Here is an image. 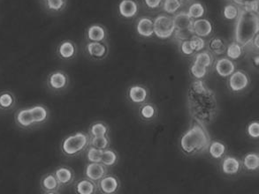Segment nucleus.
Masks as SVG:
<instances>
[{"label": "nucleus", "instance_id": "1", "mask_svg": "<svg viewBox=\"0 0 259 194\" xmlns=\"http://www.w3.org/2000/svg\"><path fill=\"white\" fill-rule=\"evenodd\" d=\"M189 96L192 113L196 118L205 119L212 116L216 102L211 92L203 86V82H194L190 87Z\"/></svg>", "mask_w": 259, "mask_h": 194}, {"label": "nucleus", "instance_id": "2", "mask_svg": "<svg viewBox=\"0 0 259 194\" xmlns=\"http://www.w3.org/2000/svg\"><path fill=\"white\" fill-rule=\"evenodd\" d=\"M235 28V41L239 45L248 46L252 43L259 31L258 12L239 9Z\"/></svg>", "mask_w": 259, "mask_h": 194}, {"label": "nucleus", "instance_id": "3", "mask_svg": "<svg viewBox=\"0 0 259 194\" xmlns=\"http://www.w3.org/2000/svg\"><path fill=\"white\" fill-rule=\"evenodd\" d=\"M209 137L206 131L199 125L193 126L182 138V149L188 154L198 151L206 147Z\"/></svg>", "mask_w": 259, "mask_h": 194}, {"label": "nucleus", "instance_id": "4", "mask_svg": "<svg viewBox=\"0 0 259 194\" xmlns=\"http://www.w3.org/2000/svg\"><path fill=\"white\" fill-rule=\"evenodd\" d=\"M90 144V138L84 132H76L67 136L61 143V151L68 157L77 156Z\"/></svg>", "mask_w": 259, "mask_h": 194}, {"label": "nucleus", "instance_id": "5", "mask_svg": "<svg viewBox=\"0 0 259 194\" xmlns=\"http://www.w3.org/2000/svg\"><path fill=\"white\" fill-rule=\"evenodd\" d=\"M153 29L155 35L158 38L167 39L171 37L175 31L172 18L165 15H159L155 19Z\"/></svg>", "mask_w": 259, "mask_h": 194}, {"label": "nucleus", "instance_id": "6", "mask_svg": "<svg viewBox=\"0 0 259 194\" xmlns=\"http://www.w3.org/2000/svg\"><path fill=\"white\" fill-rule=\"evenodd\" d=\"M46 82L52 90L61 91L67 87L69 79L67 74L62 71H56L49 74Z\"/></svg>", "mask_w": 259, "mask_h": 194}, {"label": "nucleus", "instance_id": "7", "mask_svg": "<svg viewBox=\"0 0 259 194\" xmlns=\"http://www.w3.org/2000/svg\"><path fill=\"white\" fill-rule=\"evenodd\" d=\"M106 169L105 165L100 163H90L84 170L85 177L89 180L98 182L105 177Z\"/></svg>", "mask_w": 259, "mask_h": 194}, {"label": "nucleus", "instance_id": "8", "mask_svg": "<svg viewBox=\"0 0 259 194\" xmlns=\"http://www.w3.org/2000/svg\"><path fill=\"white\" fill-rule=\"evenodd\" d=\"M14 121L16 125L21 129H30L34 127L35 125L32 119L31 111L30 107L21 109L14 115Z\"/></svg>", "mask_w": 259, "mask_h": 194}, {"label": "nucleus", "instance_id": "9", "mask_svg": "<svg viewBox=\"0 0 259 194\" xmlns=\"http://www.w3.org/2000/svg\"><path fill=\"white\" fill-rule=\"evenodd\" d=\"M86 51L92 59H102L107 54L108 48L103 42H90L86 45Z\"/></svg>", "mask_w": 259, "mask_h": 194}, {"label": "nucleus", "instance_id": "10", "mask_svg": "<svg viewBox=\"0 0 259 194\" xmlns=\"http://www.w3.org/2000/svg\"><path fill=\"white\" fill-rule=\"evenodd\" d=\"M31 111L32 119L35 125H41L45 124L49 118V111L48 109L42 104H35L30 107Z\"/></svg>", "mask_w": 259, "mask_h": 194}, {"label": "nucleus", "instance_id": "11", "mask_svg": "<svg viewBox=\"0 0 259 194\" xmlns=\"http://www.w3.org/2000/svg\"><path fill=\"white\" fill-rule=\"evenodd\" d=\"M249 85V79L245 73L242 72H235L231 74V77L229 79V86L231 87L233 91L243 90Z\"/></svg>", "mask_w": 259, "mask_h": 194}, {"label": "nucleus", "instance_id": "12", "mask_svg": "<svg viewBox=\"0 0 259 194\" xmlns=\"http://www.w3.org/2000/svg\"><path fill=\"white\" fill-rule=\"evenodd\" d=\"M119 187V183L113 176H105L101 180L98 181V188L104 194H113Z\"/></svg>", "mask_w": 259, "mask_h": 194}, {"label": "nucleus", "instance_id": "13", "mask_svg": "<svg viewBox=\"0 0 259 194\" xmlns=\"http://www.w3.org/2000/svg\"><path fill=\"white\" fill-rule=\"evenodd\" d=\"M172 20H174L175 30H177V31L192 29L193 21H194L189 17L188 13L181 12L176 14L175 17L172 18Z\"/></svg>", "mask_w": 259, "mask_h": 194}, {"label": "nucleus", "instance_id": "14", "mask_svg": "<svg viewBox=\"0 0 259 194\" xmlns=\"http://www.w3.org/2000/svg\"><path fill=\"white\" fill-rule=\"evenodd\" d=\"M192 31L200 37H205L212 31V26L208 20L200 19L193 21Z\"/></svg>", "mask_w": 259, "mask_h": 194}, {"label": "nucleus", "instance_id": "15", "mask_svg": "<svg viewBox=\"0 0 259 194\" xmlns=\"http://www.w3.org/2000/svg\"><path fill=\"white\" fill-rule=\"evenodd\" d=\"M76 54V47L71 41L66 40L60 43L58 47V55L63 60H70L74 59Z\"/></svg>", "mask_w": 259, "mask_h": 194}, {"label": "nucleus", "instance_id": "16", "mask_svg": "<svg viewBox=\"0 0 259 194\" xmlns=\"http://www.w3.org/2000/svg\"><path fill=\"white\" fill-rule=\"evenodd\" d=\"M53 174L60 185H68L74 181V172L68 167H59Z\"/></svg>", "mask_w": 259, "mask_h": 194}, {"label": "nucleus", "instance_id": "17", "mask_svg": "<svg viewBox=\"0 0 259 194\" xmlns=\"http://www.w3.org/2000/svg\"><path fill=\"white\" fill-rule=\"evenodd\" d=\"M16 105V96L10 90H4L0 93V110L9 111L14 110Z\"/></svg>", "mask_w": 259, "mask_h": 194}, {"label": "nucleus", "instance_id": "18", "mask_svg": "<svg viewBox=\"0 0 259 194\" xmlns=\"http://www.w3.org/2000/svg\"><path fill=\"white\" fill-rule=\"evenodd\" d=\"M106 38L105 28L100 25L95 24L88 28L87 39L90 42H103Z\"/></svg>", "mask_w": 259, "mask_h": 194}, {"label": "nucleus", "instance_id": "19", "mask_svg": "<svg viewBox=\"0 0 259 194\" xmlns=\"http://www.w3.org/2000/svg\"><path fill=\"white\" fill-rule=\"evenodd\" d=\"M40 185L45 192L47 191H57L60 187V184L57 180L53 173H47L44 175L40 182Z\"/></svg>", "mask_w": 259, "mask_h": 194}, {"label": "nucleus", "instance_id": "20", "mask_svg": "<svg viewBox=\"0 0 259 194\" xmlns=\"http://www.w3.org/2000/svg\"><path fill=\"white\" fill-rule=\"evenodd\" d=\"M119 14L125 18H132L137 14L138 7L134 0H122L119 5Z\"/></svg>", "mask_w": 259, "mask_h": 194}, {"label": "nucleus", "instance_id": "21", "mask_svg": "<svg viewBox=\"0 0 259 194\" xmlns=\"http://www.w3.org/2000/svg\"><path fill=\"white\" fill-rule=\"evenodd\" d=\"M97 185L93 181L89 179H81L76 182L74 190L76 194H96Z\"/></svg>", "mask_w": 259, "mask_h": 194}, {"label": "nucleus", "instance_id": "22", "mask_svg": "<svg viewBox=\"0 0 259 194\" xmlns=\"http://www.w3.org/2000/svg\"><path fill=\"white\" fill-rule=\"evenodd\" d=\"M235 69L234 63L228 59H220L216 65V71L222 77L230 76L235 72Z\"/></svg>", "mask_w": 259, "mask_h": 194}, {"label": "nucleus", "instance_id": "23", "mask_svg": "<svg viewBox=\"0 0 259 194\" xmlns=\"http://www.w3.org/2000/svg\"><path fill=\"white\" fill-rule=\"evenodd\" d=\"M137 32L144 37H150L154 34L153 21L149 18H142L137 23Z\"/></svg>", "mask_w": 259, "mask_h": 194}, {"label": "nucleus", "instance_id": "24", "mask_svg": "<svg viewBox=\"0 0 259 194\" xmlns=\"http://www.w3.org/2000/svg\"><path fill=\"white\" fill-rule=\"evenodd\" d=\"M239 169H240V163L238 160L235 159L234 157L226 158L222 163V170L224 171V173L228 175L237 173Z\"/></svg>", "mask_w": 259, "mask_h": 194}, {"label": "nucleus", "instance_id": "25", "mask_svg": "<svg viewBox=\"0 0 259 194\" xmlns=\"http://www.w3.org/2000/svg\"><path fill=\"white\" fill-rule=\"evenodd\" d=\"M130 99L134 103L140 104L143 103L147 97V91L144 87L140 86H135L130 88Z\"/></svg>", "mask_w": 259, "mask_h": 194}, {"label": "nucleus", "instance_id": "26", "mask_svg": "<svg viewBox=\"0 0 259 194\" xmlns=\"http://www.w3.org/2000/svg\"><path fill=\"white\" fill-rule=\"evenodd\" d=\"M42 1L45 3L46 9L54 13L63 10L67 4V0H42Z\"/></svg>", "mask_w": 259, "mask_h": 194}, {"label": "nucleus", "instance_id": "27", "mask_svg": "<svg viewBox=\"0 0 259 194\" xmlns=\"http://www.w3.org/2000/svg\"><path fill=\"white\" fill-rule=\"evenodd\" d=\"M90 135L92 137H98V136H105L108 132V127L104 123L98 122L91 125L90 128Z\"/></svg>", "mask_w": 259, "mask_h": 194}, {"label": "nucleus", "instance_id": "28", "mask_svg": "<svg viewBox=\"0 0 259 194\" xmlns=\"http://www.w3.org/2000/svg\"><path fill=\"white\" fill-rule=\"evenodd\" d=\"M109 139L105 136H98V137H92L90 139V144L91 147H93L95 149H100V150H105L108 148Z\"/></svg>", "mask_w": 259, "mask_h": 194}, {"label": "nucleus", "instance_id": "29", "mask_svg": "<svg viewBox=\"0 0 259 194\" xmlns=\"http://www.w3.org/2000/svg\"><path fill=\"white\" fill-rule=\"evenodd\" d=\"M117 162V155L112 150H104L102 155L101 162L103 165L105 166H112Z\"/></svg>", "mask_w": 259, "mask_h": 194}, {"label": "nucleus", "instance_id": "30", "mask_svg": "<svg viewBox=\"0 0 259 194\" xmlns=\"http://www.w3.org/2000/svg\"><path fill=\"white\" fill-rule=\"evenodd\" d=\"M244 165L249 170H255L259 167V156L257 154H249L244 158Z\"/></svg>", "mask_w": 259, "mask_h": 194}, {"label": "nucleus", "instance_id": "31", "mask_svg": "<svg viewBox=\"0 0 259 194\" xmlns=\"http://www.w3.org/2000/svg\"><path fill=\"white\" fill-rule=\"evenodd\" d=\"M188 14L191 19H199L204 14V7L200 3H194L189 8Z\"/></svg>", "mask_w": 259, "mask_h": 194}, {"label": "nucleus", "instance_id": "32", "mask_svg": "<svg viewBox=\"0 0 259 194\" xmlns=\"http://www.w3.org/2000/svg\"><path fill=\"white\" fill-rule=\"evenodd\" d=\"M103 150L91 147L87 152V159L90 163H100Z\"/></svg>", "mask_w": 259, "mask_h": 194}, {"label": "nucleus", "instance_id": "33", "mask_svg": "<svg viewBox=\"0 0 259 194\" xmlns=\"http://www.w3.org/2000/svg\"><path fill=\"white\" fill-rule=\"evenodd\" d=\"M182 7L180 0H165L164 2V10L168 14H175Z\"/></svg>", "mask_w": 259, "mask_h": 194}, {"label": "nucleus", "instance_id": "34", "mask_svg": "<svg viewBox=\"0 0 259 194\" xmlns=\"http://www.w3.org/2000/svg\"><path fill=\"white\" fill-rule=\"evenodd\" d=\"M225 150H226L225 146L221 142L215 141L210 146V156L214 157V158H220V157L223 156Z\"/></svg>", "mask_w": 259, "mask_h": 194}, {"label": "nucleus", "instance_id": "35", "mask_svg": "<svg viewBox=\"0 0 259 194\" xmlns=\"http://www.w3.org/2000/svg\"><path fill=\"white\" fill-rule=\"evenodd\" d=\"M210 48L218 55H221L226 51V46L221 38H213L210 43Z\"/></svg>", "mask_w": 259, "mask_h": 194}, {"label": "nucleus", "instance_id": "36", "mask_svg": "<svg viewBox=\"0 0 259 194\" xmlns=\"http://www.w3.org/2000/svg\"><path fill=\"white\" fill-rule=\"evenodd\" d=\"M227 53H228V58H230V59H239L242 56V47H241V45H239L238 43L234 42V43H232V44L228 46Z\"/></svg>", "mask_w": 259, "mask_h": 194}, {"label": "nucleus", "instance_id": "37", "mask_svg": "<svg viewBox=\"0 0 259 194\" xmlns=\"http://www.w3.org/2000/svg\"><path fill=\"white\" fill-rule=\"evenodd\" d=\"M195 63L199 64L200 66L207 68L211 65V58H210V54H208L207 52H202V53L196 55Z\"/></svg>", "mask_w": 259, "mask_h": 194}, {"label": "nucleus", "instance_id": "38", "mask_svg": "<svg viewBox=\"0 0 259 194\" xmlns=\"http://www.w3.org/2000/svg\"><path fill=\"white\" fill-rule=\"evenodd\" d=\"M189 41L194 52H199L201 50H203L204 48V46H205L204 40L202 37L197 36V35H193L192 37L189 39Z\"/></svg>", "mask_w": 259, "mask_h": 194}, {"label": "nucleus", "instance_id": "39", "mask_svg": "<svg viewBox=\"0 0 259 194\" xmlns=\"http://www.w3.org/2000/svg\"><path fill=\"white\" fill-rule=\"evenodd\" d=\"M239 9L237 7L233 6V5H228L224 8V17L228 20H234L238 16Z\"/></svg>", "mask_w": 259, "mask_h": 194}, {"label": "nucleus", "instance_id": "40", "mask_svg": "<svg viewBox=\"0 0 259 194\" xmlns=\"http://www.w3.org/2000/svg\"><path fill=\"white\" fill-rule=\"evenodd\" d=\"M191 73L196 78L201 79L206 75L207 69L205 67L200 66L199 64L194 62L193 66H191Z\"/></svg>", "mask_w": 259, "mask_h": 194}, {"label": "nucleus", "instance_id": "41", "mask_svg": "<svg viewBox=\"0 0 259 194\" xmlns=\"http://www.w3.org/2000/svg\"><path fill=\"white\" fill-rule=\"evenodd\" d=\"M175 38L178 39L180 41H189V39L194 35L192 29H188V30H182V31H177L175 30Z\"/></svg>", "mask_w": 259, "mask_h": 194}, {"label": "nucleus", "instance_id": "42", "mask_svg": "<svg viewBox=\"0 0 259 194\" xmlns=\"http://www.w3.org/2000/svg\"><path fill=\"white\" fill-rule=\"evenodd\" d=\"M141 114L144 117V118H153V116L155 114L154 108L152 107L151 105H145L144 108L142 109L141 111Z\"/></svg>", "mask_w": 259, "mask_h": 194}, {"label": "nucleus", "instance_id": "43", "mask_svg": "<svg viewBox=\"0 0 259 194\" xmlns=\"http://www.w3.org/2000/svg\"><path fill=\"white\" fill-rule=\"evenodd\" d=\"M248 132L252 138L257 139L259 136V124L257 122H253L248 127Z\"/></svg>", "mask_w": 259, "mask_h": 194}, {"label": "nucleus", "instance_id": "44", "mask_svg": "<svg viewBox=\"0 0 259 194\" xmlns=\"http://www.w3.org/2000/svg\"><path fill=\"white\" fill-rule=\"evenodd\" d=\"M181 48H182V52L183 54L185 55H192L194 53L192 47L190 45V42L189 41H183L182 42V45H181Z\"/></svg>", "mask_w": 259, "mask_h": 194}, {"label": "nucleus", "instance_id": "45", "mask_svg": "<svg viewBox=\"0 0 259 194\" xmlns=\"http://www.w3.org/2000/svg\"><path fill=\"white\" fill-rule=\"evenodd\" d=\"M144 1H145V4L149 8L155 9V8H158L160 6L162 0H144Z\"/></svg>", "mask_w": 259, "mask_h": 194}, {"label": "nucleus", "instance_id": "46", "mask_svg": "<svg viewBox=\"0 0 259 194\" xmlns=\"http://www.w3.org/2000/svg\"><path fill=\"white\" fill-rule=\"evenodd\" d=\"M252 44H254L256 48H258V34L255 36V38L253 39Z\"/></svg>", "mask_w": 259, "mask_h": 194}, {"label": "nucleus", "instance_id": "47", "mask_svg": "<svg viewBox=\"0 0 259 194\" xmlns=\"http://www.w3.org/2000/svg\"><path fill=\"white\" fill-rule=\"evenodd\" d=\"M44 194H59L57 191H47V192H45Z\"/></svg>", "mask_w": 259, "mask_h": 194}, {"label": "nucleus", "instance_id": "48", "mask_svg": "<svg viewBox=\"0 0 259 194\" xmlns=\"http://www.w3.org/2000/svg\"><path fill=\"white\" fill-rule=\"evenodd\" d=\"M255 63H256V66H258V57L256 56V59H255Z\"/></svg>", "mask_w": 259, "mask_h": 194}, {"label": "nucleus", "instance_id": "49", "mask_svg": "<svg viewBox=\"0 0 259 194\" xmlns=\"http://www.w3.org/2000/svg\"><path fill=\"white\" fill-rule=\"evenodd\" d=\"M244 2H248V1H250V0H243Z\"/></svg>", "mask_w": 259, "mask_h": 194}]
</instances>
